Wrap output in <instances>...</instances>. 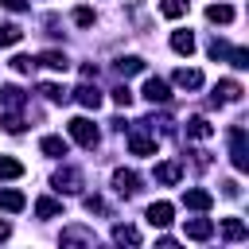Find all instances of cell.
I'll return each instance as SVG.
<instances>
[{"label": "cell", "instance_id": "obj_1", "mask_svg": "<svg viewBox=\"0 0 249 249\" xmlns=\"http://www.w3.org/2000/svg\"><path fill=\"white\" fill-rule=\"evenodd\" d=\"M230 160H233L237 171H249V144H245V128L241 124L230 128Z\"/></svg>", "mask_w": 249, "mask_h": 249}, {"label": "cell", "instance_id": "obj_2", "mask_svg": "<svg viewBox=\"0 0 249 249\" xmlns=\"http://www.w3.org/2000/svg\"><path fill=\"white\" fill-rule=\"evenodd\" d=\"M70 136L82 144V148H97V124L89 117H74L70 121Z\"/></svg>", "mask_w": 249, "mask_h": 249}, {"label": "cell", "instance_id": "obj_3", "mask_svg": "<svg viewBox=\"0 0 249 249\" xmlns=\"http://www.w3.org/2000/svg\"><path fill=\"white\" fill-rule=\"evenodd\" d=\"M51 183H54V191H66V195H78V191H82V171H78V167H58Z\"/></svg>", "mask_w": 249, "mask_h": 249}, {"label": "cell", "instance_id": "obj_4", "mask_svg": "<svg viewBox=\"0 0 249 249\" xmlns=\"http://www.w3.org/2000/svg\"><path fill=\"white\" fill-rule=\"evenodd\" d=\"M113 191L124 195V198H132V195L140 191V175L128 171V167H117V171H113Z\"/></svg>", "mask_w": 249, "mask_h": 249}, {"label": "cell", "instance_id": "obj_5", "mask_svg": "<svg viewBox=\"0 0 249 249\" xmlns=\"http://www.w3.org/2000/svg\"><path fill=\"white\" fill-rule=\"evenodd\" d=\"M128 152H132V156H156V136L132 128V132H128Z\"/></svg>", "mask_w": 249, "mask_h": 249}, {"label": "cell", "instance_id": "obj_6", "mask_svg": "<svg viewBox=\"0 0 249 249\" xmlns=\"http://www.w3.org/2000/svg\"><path fill=\"white\" fill-rule=\"evenodd\" d=\"M179 179H183V163H179V160H163V163H156V183L175 187Z\"/></svg>", "mask_w": 249, "mask_h": 249}, {"label": "cell", "instance_id": "obj_7", "mask_svg": "<svg viewBox=\"0 0 249 249\" xmlns=\"http://www.w3.org/2000/svg\"><path fill=\"white\" fill-rule=\"evenodd\" d=\"M183 233H187L191 241H210V237H214V222H210V218H187Z\"/></svg>", "mask_w": 249, "mask_h": 249}, {"label": "cell", "instance_id": "obj_8", "mask_svg": "<svg viewBox=\"0 0 249 249\" xmlns=\"http://www.w3.org/2000/svg\"><path fill=\"white\" fill-rule=\"evenodd\" d=\"M140 93H144V97H148L152 105H163V101L171 97V89H167V82H163V78H148Z\"/></svg>", "mask_w": 249, "mask_h": 249}, {"label": "cell", "instance_id": "obj_9", "mask_svg": "<svg viewBox=\"0 0 249 249\" xmlns=\"http://www.w3.org/2000/svg\"><path fill=\"white\" fill-rule=\"evenodd\" d=\"M183 206H187V210H210V206H214V195L191 187V191H183Z\"/></svg>", "mask_w": 249, "mask_h": 249}, {"label": "cell", "instance_id": "obj_10", "mask_svg": "<svg viewBox=\"0 0 249 249\" xmlns=\"http://www.w3.org/2000/svg\"><path fill=\"white\" fill-rule=\"evenodd\" d=\"M58 241H62V245H93L97 237H93V230H86V226H66Z\"/></svg>", "mask_w": 249, "mask_h": 249}, {"label": "cell", "instance_id": "obj_11", "mask_svg": "<svg viewBox=\"0 0 249 249\" xmlns=\"http://www.w3.org/2000/svg\"><path fill=\"white\" fill-rule=\"evenodd\" d=\"M171 82H175L179 89H198V86H202V70H195V66H179Z\"/></svg>", "mask_w": 249, "mask_h": 249}, {"label": "cell", "instance_id": "obj_12", "mask_svg": "<svg viewBox=\"0 0 249 249\" xmlns=\"http://www.w3.org/2000/svg\"><path fill=\"white\" fill-rule=\"evenodd\" d=\"M241 93H245V89H241L233 78H222V82L214 86V101H230V105H233V101H241Z\"/></svg>", "mask_w": 249, "mask_h": 249}, {"label": "cell", "instance_id": "obj_13", "mask_svg": "<svg viewBox=\"0 0 249 249\" xmlns=\"http://www.w3.org/2000/svg\"><path fill=\"white\" fill-rule=\"evenodd\" d=\"M171 214H175V210H171V202H152V206H148V226L163 230V226L171 222Z\"/></svg>", "mask_w": 249, "mask_h": 249}, {"label": "cell", "instance_id": "obj_14", "mask_svg": "<svg viewBox=\"0 0 249 249\" xmlns=\"http://www.w3.org/2000/svg\"><path fill=\"white\" fill-rule=\"evenodd\" d=\"M39 152H43V156H51V160H62L70 148H66V140H62V136H43V140H39Z\"/></svg>", "mask_w": 249, "mask_h": 249}, {"label": "cell", "instance_id": "obj_15", "mask_svg": "<svg viewBox=\"0 0 249 249\" xmlns=\"http://www.w3.org/2000/svg\"><path fill=\"white\" fill-rule=\"evenodd\" d=\"M222 237H226V241H245V237H249V226H245L241 218H226V222H222Z\"/></svg>", "mask_w": 249, "mask_h": 249}, {"label": "cell", "instance_id": "obj_16", "mask_svg": "<svg viewBox=\"0 0 249 249\" xmlns=\"http://www.w3.org/2000/svg\"><path fill=\"white\" fill-rule=\"evenodd\" d=\"M23 206H27L23 191H12V187H8V191H0V210H8V214H19Z\"/></svg>", "mask_w": 249, "mask_h": 249}, {"label": "cell", "instance_id": "obj_17", "mask_svg": "<svg viewBox=\"0 0 249 249\" xmlns=\"http://www.w3.org/2000/svg\"><path fill=\"white\" fill-rule=\"evenodd\" d=\"M113 241H117V245H140V230L117 222V226H113Z\"/></svg>", "mask_w": 249, "mask_h": 249}, {"label": "cell", "instance_id": "obj_18", "mask_svg": "<svg viewBox=\"0 0 249 249\" xmlns=\"http://www.w3.org/2000/svg\"><path fill=\"white\" fill-rule=\"evenodd\" d=\"M187 136H195V140H206V136H214V124H210L206 117H191V121H187Z\"/></svg>", "mask_w": 249, "mask_h": 249}, {"label": "cell", "instance_id": "obj_19", "mask_svg": "<svg viewBox=\"0 0 249 249\" xmlns=\"http://www.w3.org/2000/svg\"><path fill=\"white\" fill-rule=\"evenodd\" d=\"M35 214H39V218H58V214H62V202L51 198V195H43V198H35Z\"/></svg>", "mask_w": 249, "mask_h": 249}, {"label": "cell", "instance_id": "obj_20", "mask_svg": "<svg viewBox=\"0 0 249 249\" xmlns=\"http://www.w3.org/2000/svg\"><path fill=\"white\" fill-rule=\"evenodd\" d=\"M140 70H144V58H136V54L117 58V74H121V78H132V74H140Z\"/></svg>", "mask_w": 249, "mask_h": 249}, {"label": "cell", "instance_id": "obj_21", "mask_svg": "<svg viewBox=\"0 0 249 249\" xmlns=\"http://www.w3.org/2000/svg\"><path fill=\"white\" fill-rule=\"evenodd\" d=\"M0 101H4L8 109H23V101H27V97H23V89H19V86H0Z\"/></svg>", "mask_w": 249, "mask_h": 249}, {"label": "cell", "instance_id": "obj_22", "mask_svg": "<svg viewBox=\"0 0 249 249\" xmlns=\"http://www.w3.org/2000/svg\"><path fill=\"white\" fill-rule=\"evenodd\" d=\"M206 19L210 23H233V8L230 4H210L206 8Z\"/></svg>", "mask_w": 249, "mask_h": 249}, {"label": "cell", "instance_id": "obj_23", "mask_svg": "<svg viewBox=\"0 0 249 249\" xmlns=\"http://www.w3.org/2000/svg\"><path fill=\"white\" fill-rule=\"evenodd\" d=\"M171 51H175V54H191V51H195V35H191V31H175V35H171Z\"/></svg>", "mask_w": 249, "mask_h": 249}, {"label": "cell", "instance_id": "obj_24", "mask_svg": "<svg viewBox=\"0 0 249 249\" xmlns=\"http://www.w3.org/2000/svg\"><path fill=\"white\" fill-rule=\"evenodd\" d=\"M74 93H78V101H82L86 109H97V105H101V89H97V86H78Z\"/></svg>", "mask_w": 249, "mask_h": 249}, {"label": "cell", "instance_id": "obj_25", "mask_svg": "<svg viewBox=\"0 0 249 249\" xmlns=\"http://www.w3.org/2000/svg\"><path fill=\"white\" fill-rule=\"evenodd\" d=\"M23 39V27L19 23H0V47H16Z\"/></svg>", "mask_w": 249, "mask_h": 249}, {"label": "cell", "instance_id": "obj_26", "mask_svg": "<svg viewBox=\"0 0 249 249\" xmlns=\"http://www.w3.org/2000/svg\"><path fill=\"white\" fill-rule=\"evenodd\" d=\"M39 93H43V97H47L51 105H62V101L70 97V93H66L62 86H54V82H43V86H39Z\"/></svg>", "mask_w": 249, "mask_h": 249}, {"label": "cell", "instance_id": "obj_27", "mask_svg": "<svg viewBox=\"0 0 249 249\" xmlns=\"http://www.w3.org/2000/svg\"><path fill=\"white\" fill-rule=\"evenodd\" d=\"M19 175H23V163L12 156H0V179H19Z\"/></svg>", "mask_w": 249, "mask_h": 249}, {"label": "cell", "instance_id": "obj_28", "mask_svg": "<svg viewBox=\"0 0 249 249\" xmlns=\"http://www.w3.org/2000/svg\"><path fill=\"white\" fill-rule=\"evenodd\" d=\"M39 62H43V66H51V70H66V66H70L62 51H43V54H39Z\"/></svg>", "mask_w": 249, "mask_h": 249}, {"label": "cell", "instance_id": "obj_29", "mask_svg": "<svg viewBox=\"0 0 249 249\" xmlns=\"http://www.w3.org/2000/svg\"><path fill=\"white\" fill-rule=\"evenodd\" d=\"M226 58H230V66H233V70H245V66H249V51H245V47H230V51H226Z\"/></svg>", "mask_w": 249, "mask_h": 249}, {"label": "cell", "instance_id": "obj_30", "mask_svg": "<svg viewBox=\"0 0 249 249\" xmlns=\"http://www.w3.org/2000/svg\"><path fill=\"white\" fill-rule=\"evenodd\" d=\"M160 12H163L167 19H179V16H187V0H163Z\"/></svg>", "mask_w": 249, "mask_h": 249}, {"label": "cell", "instance_id": "obj_31", "mask_svg": "<svg viewBox=\"0 0 249 249\" xmlns=\"http://www.w3.org/2000/svg\"><path fill=\"white\" fill-rule=\"evenodd\" d=\"M31 66H35L31 54H16V58H12V70H16V74H31Z\"/></svg>", "mask_w": 249, "mask_h": 249}, {"label": "cell", "instance_id": "obj_32", "mask_svg": "<svg viewBox=\"0 0 249 249\" xmlns=\"http://www.w3.org/2000/svg\"><path fill=\"white\" fill-rule=\"evenodd\" d=\"M113 101H117L121 109H128V105H132V89H128V86H117V89H113Z\"/></svg>", "mask_w": 249, "mask_h": 249}, {"label": "cell", "instance_id": "obj_33", "mask_svg": "<svg viewBox=\"0 0 249 249\" xmlns=\"http://www.w3.org/2000/svg\"><path fill=\"white\" fill-rule=\"evenodd\" d=\"M4 128H8V132H12V136H16V132H23V117H19V113H16V109H12V113H8V117H4Z\"/></svg>", "mask_w": 249, "mask_h": 249}, {"label": "cell", "instance_id": "obj_34", "mask_svg": "<svg viewBox=\"0 0 249 249\" xmlns=\"http://www.w3.org/2000/svg\"><path fill=\"white\" fill-rule=\"evenodd\" d=\"M74 23L78 27H89L93 23V8H74Z\"/></svg>", "mask_w": 249, "mask_h": 249}, {"label": "cell", "instance_id": "obj_35", "mask_svg": "<svg viewBox=\"0 0 249 249\" xmlns=\"http://www.w3.org/2000/svg\"><path fill=\"white\" fill-rule=\"evenodd\" d=\"M206 51H210V58H226V51H230V43H226V39H214V43H210Z\"/></svg>", "mask_w": 249, "mask_h": 249}, {"label": "cell", "instance_id": "obj_36", "mask_svg": "<svg viewBox=\"0 0 249 249\" xmlns=\"http://www.w3.org/2000/svg\"><path fill=\"white\" fill-rule=\"evenodd\" d=\"M86 210H89V214H105V202H101L97 195H86Z\"/></svg>", "mask_w": 249, "mask_h": 249}, {"label": "cell", "instance_id": "obj_37", "mask_svg": "<svg viewBox=\"0 0 249 249\" xmlns=\"http://www.w3.org/2000/svg\"><path fill=\"white\" fill-rule=\"evenodd\" d=\"M0 8H8V12H27V0H0Z\"/></svg>", "mask_w": 249, "mask_h": 249}, {"label": "cell", "instance_id": "obj_38", "mask_svg": "<svg viewBox=\"0 0 249 249\" xmlns=\"http://www.w3.org/2000/svg\"><path fill=\"white\" fill-rule=\"evenodd\" d=\"M4 237H12V226H8L4 218H0V241H4Z\"/></svg>", "mask_w": 249, "mask_h": 249}]
</instances>
